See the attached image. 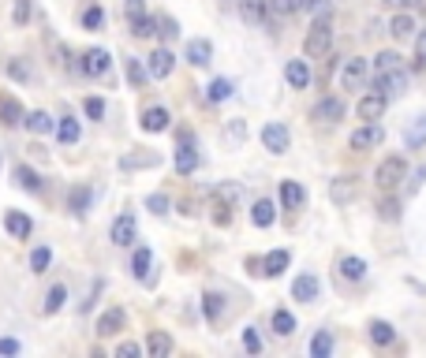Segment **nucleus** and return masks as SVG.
I'll use <instances>...</instances> for the list:
<instances>
[{
	"instance_id": "nucleus-17",
	"label": "nucleus",
	"mask_w": 426,
	"mask_h": 358,
	"mask_svg": "<svg viewBox=\"0 0 426 358\" xmlns=\"http://www.w3.org/2000/svg\"><path fill=\"white\" fill-rule=\"evenodd\" d=\"M146 354L150 358H168L172 354V336L168 333H150L146 336Z\"/></svg>"
},
{
	"instance_id": "nucleus-30",
	"label": "nucleus",
	"mask_w": 426,
	"mask_h": 358,
	"mask_svg": "<svg viewBox=\"0 0 426 358\" xmlns=\"http://www.w3.org/2000/svg\"><path fill=\"white\" fill-rule=\"evenodd\" d=\"M161 157L157 153H127V157H120V168H154Z\"/></svg>"
},
{
	"instance_id": "nucleus-6",
	"label": "nucleus",
	"mask_w": 426,
	"mask_h": 358,
	"mask_svg": "<svg viewBox=\"0 0 426 358\" xmlns=\"http://www.w3.org/2000/svg\"><path fill=\"white\" fill-rule=\"evenodd\" d=\"M172 68H176V56H172L168 49H154L150 60H146V71H150V78H168Z\"/></svg>"
},
{
	"instance_id": "nucleus-38",
	"label": "nucleus",
	"mask_w": 426,
	"mask_h": 358,
	"mask_svg": "<svg viewBox=\"0 0 426 358\" xmlns=\"http://www.w3.org/2000/svg\"><path fill=\"white\" fill-rule=\"evenodd\" d=\"M370 340L381 343V347H389L393 343V325L389 321H370Z\"/></svg>"
},
{
	"instance_id": "nucleus-12",
	"label": "nucleus",
	"mask_w": 426,
	"mask_h": 358,
	"mask_svg": "<svg viewBox=\"0 0 426 358\" xmlns=\"http://www.w3.org/2000/svg\"><path fill=\"white\" fill-rule=\"evenodd\" d=\"M314 119H322V124H337V119H344V101L340 97H322L314 105Z\"/></svg>"
},
{
	"instance_id": "nucleus-40",
	"label": "nucleus",
	"mask_w": 426,
	"mask_h": 358,
	"mask_svg": "<svg viewBox=\"0 0 426 358\" xmlns=\"http://www.w3.org/2000/svg\"><path fill=\"white\" fill-rule=\"evenodd\" d=\"M202 306H206V317H209L213 325H217V321H221V314H224L221 295H213V291H209V295H202Z\"/></svg>"
},
{
	"instance_id": "nucleus-15",
	"label": "nucleus",
	"mask_w": 426,
	"mask_h": 358,
	"mask_svg": "<svg viewBox=\"0 0 426 358\" xmlns=\"http://www.w3.org/2000/svg\"><path fill=\"white\" fill-rule=\"evenodd\" d=\"M288 261H292L288 250H270V254L262 258V276H281L288 269Z\"/></svg>"
},
{
	"instance_id": "nucleus-58",
	"label": "nucleus",
	"mask_w": 426,
	"mask_h": 358,
	"mask_svg": "<svg viewBox=\"0 0 426 358\" xmlns=\"http://www.w3.org/2000/svg\"><path fill=\"white\" fill-rule=\"evenodd\" d=\"M415 4H419V0H385V8H393V11H408Z\"/></svg>"
},
{
	"instance_id": "nucleus-29",
	"label": "nucleus",
	"mask_w": 426,
	"mask_h": 358,
	"mask_svg": "<svg viewBox=\"0 0 426 358\" xmlns=\"http://www.w3.org/2000/svg\"><path fill=\"white\" fill-rule=\"evenodd\" d=\"M337 269L344 273V276H348V280H363V276H367V261L363 258H340V265H337Z\"/></svg>"
},
{
	"instance_id": "nucleus-4",
	"label": "nucleus",
	"mask_w": 426,
	"mask_h": 358,
	"mask_svg": "<svg viewBox=\"0 0 426 358\" xmlns=\"http://www.w3.org/2000/svg\"><path fill=\"white\" fill-rule=\"evenodd\" d=\"M374 90H381L385 97H389V94H404V90H408V75H404V68H393V71L374 75Z\"/></svg>"
},
{
	"instance_id": "nucleus-43",
	"label": "nucleus",
	"mask_w": 426,
	"mask_h": 358,
	"mask_svg": "<svg viewBox=\"0 0 426 358\" xmlns=\"http://www.w3.org/2000/svg\"><path fill=\"white\" fill-rule=\"evenodd\" d=\"M101 23H105V11H101L98 4H90V8L83 11V30H101Z\"/></svg>"
},
{
	"instance_id": "nucleus-5",
	"label": "nucleus",
	"mask_w": 426,
	"mask_h": 358,
	"mask_svg": "<svg viewBox=\"0 0 426 358\" xmlns=\"http://www.w3.org/2000/svg\"><path fill=\"white\" fill-rule=\"evenodd\" d=\"M288 142H292V135H288L284 124H265V127H262V145H265L270 153H284Z\"/></svg>"
},
{
	"instance_id": "nucleus-20",
	"label": "nucleus",
	"mask_w": 426,
	"mask_h": 358,
	"mask_svg": "<svg viewBox=\"0 0 426 358\" xmlns=\"http://www.w3.org/2000/svg\"><path fill=\"white\" fill-rule=\"evenodd\" d=\"M4 228L16 235V239H26V235L34 232V220L26 217V213H8V217H4Z\"/></svg>"
},
{
	"instance_id": "nucleus-46",
	"label": "nucleus",
	"mask_w": 426,
	"mask_h": 358,
	"mask_svg": "<svg viewBox=\"0 0 426 358\" xmlns=\"http://www.w3.org/2000/svg\"><path fill=\"white\" fill-rule=\"evenodd\" d=\"M30 0H16V8H11V23H16V26H26V23H30Z\"/></svg>"
},
{
	"instance_id": "nucleus-2",
	"label": "nucleus",
	"mask_w": 426,
	"mask_h": 358,
	"mask_svg": "<svg viewBox=\"0 0 426 358\" xmlns=\"http://www.w3.org/2000/svg\"><path fill=\"white\" fill-rule=\"evenodd\" d=\"M404 176H408V161H404V157H385V161L378 165V172H374V183L381 191H396L404 183Z\"/></svg>"
},
{
	"instance_id": "nucleus-49",
	"label": "nucleus",
	"mask_w": 426,
	"mask_h": 358,
	"mask_svg": "<svg viewBox=\"0 0 426 358\" xmlns=\"http://www.w3.org/2000/svg\"><path fill=\"white\" fill-rule=\"evenodd\" d=\"M83 109H86L90 119H101V116H105V101H101V97H86V101H83Z\"/></svg>"
},
{
	"instance_id": "nucleus-42",
	"label": "nucleus",
	"mask_w": 426,
	"mask_h": 358,
	"mask_svg": "<svg viewBox=\"0 0 426 358\" xmlns=\"http://www.w3.org/2000/svg\"><path fill=\"white\" fill-rule=\"evenodd\" d=\"M393 68H401V56H396L393 49L378 52V60H374V75H381V71H393Z\"/></svg>"
},
{
	"instance_id": "nucleus-45",
	"label": "nucleus",
	"mask_w": 426,
	"mask_h": 358,
	"mask_svg": "<svg viewBox=\"0 0 426 358\" xmlns=\"http://www.w3.org/2000/svg\"><path fill=\"white\" fill-rule=\"evenodd\" d=\"M16 179H19V187H26V191H42V179H38L26 165H19V168H16Z\"/></svg>"
},
{
	"instance_id": "nucleus-3",
	"label": "nucleus",
	"mask_w": 426,
	"mask_h": 358,
	"mask_svg": "<svg viewBox=\"0 0 426 358\" xmlns=\"http://www.w3.org/2000/svg\"><path fill=\"white\" fill-rule=\"evenodd\" d=\"M367 75H370V64L363 56H352L348 64H344V71H340V86L344 90H359L367 83Z\"/></svg>"
},
{
	"instance_id": "nucleus-47",
	"label": "nucleus",
	"mask_w": 426,
	"mask_h": 358,
	"mask_svg": "<svg viewBox=\"0 0 426 358\" xmlns=\"http://www.w3.org/2000/svg\"><path fill=\"white\" fill-rule=\"evenodd\" d=\"M8 75H11V78H19V83H30V68H26L19 56H16V60H8Z\"/></svg>"
},
{
	"instance_id": "nucleus-48",
	"label": "nucleus",
	"mask_w": 426,
	"mask_h": 358,
	"mask_svg": "<svg viewBox=\"0 0 426 358\" xmlns=\"http://www.w3.org/2000/svg\"><path fill=\"white\" fill-rule=\"evenodd\" d=\"M217 198H221V202H239V198H243V191H239L236 183H221V187H217Z\"/></svg>"
},
{
	"instance_id": "nucleus-27",
	"label": "nucleus",
	"mask_w": 426,
	"mask_h": 358,
	"mask_svg": "<svg viewBox=\"0 0 426 358\" xmlns=\"http://www.w3.org/2000/svg\"><path fill=\"white\" fill-rule=\"evenodd\" d=\"M389 34L396 37V42H404V37H411V34H415V23H411V16H408V11H401V16H393V23H389Z\"/></svg>"
},
{
	"instance_id": "nucleus-31",
	"label": "nucleus",
	"mask_w": 426,
	"mask_h": 358,
	"mask_svg": "<svg viewBox=\"0 0 426 358\" xmlns=\"http://www.w3.org/2000/svg\"><path fill=\"white\" fill-rule=\"evenodd\" d=\"M30 131H38V135H45V131H57V124H52V116L49 112H26V119H23Z\"/></svg>"
},
{
	"instance_id": "nucleus-14",
	"label": "nucleus",
	"mask_w": 426,
	"mask_h": 358,
	"mask_svg": "<svg viewBox=\"0 0 426 358\" xmlns=\"http://www.w3.org/2000/svg\"><path fill=\"white\" fill-rule=\"evenodd\" d=\"M109 52H105V49H86V56H83V71L86 75H105V71H109Z\"/></svg>"
},
{
	"instance_id": "nucleus-39",
	"label": "nucleus",
	"mask_w": 426,
	"mask_h": 358,
	"mask_svg": "<svg viewBox=\"0 0 426 358\" xmlns=\"http://www.w3.org/2000/svg\"><path fill=\"white\" fill-rule=\"evenodd\" d=\"M131 34H135V37H154L157 34V19H150V16L131 19Z\"/></svg>"
},
{
	"instance_id": "nucleus-33",
	"label": "nucleus",
	"mask_w": 426,
	"mask_h": 358,
	"mask_svg": "<svg viewBox=\"0 0 426 358\" xmlns=\"http://www.w3.org/2000/svg\"><path fill=\"white\" fill-rule=\"evenodd\" d=\"M64 299H68V287L64 284H57V287H49V295H45V314H57V310H64Z\"/></svg>"
},
{
	"instance_id": "nucleus-1",
	"label": "nucleus",
	"mask_w": 426,
	"mask_h": 358,
	"mask_svg": "<svg viewBox=\"0 0 426 358\" xmlns=\"http://www.w3.org/2000/svg\"><path fill=\"white\" fill-rule=\"evenodd\" d=\"M329 45H333V23L329 19L311 23L307 37H303V52H307V56H326Z\"/></svg>"
},
{
	"instance_id": "nucleus-44",
	"label": "nucleus",
	"mask_w": 426,
	"mask_h": 358,
	"mask_svg": "<svg viewBox=\"0 0 426 358\" xmlns=\"http://www.w3.org/2000/svg\"><path fill=\"white\" fill-rule=\"evenodd\" d=\"M232 97V83L229 78H213L209 83V101H229Z\"/></svg>"
},
{
	"instance_id": "nucleus-32",
	"label": "nucleus",
	"mask_w": 426,
	"mask_h": 358,
	"mask_svg": "<svg viewBox=\"0 0 426 358\" xmlns=\"http://www.w3.org/2000/svg\"><path fill=\"white\" fill-rule=\"evenodd\" d=\"M57 138H60L64 145H71V142H79V119H71V116H64L60 124H57Z\"/></svg>"
},
{
	"instance_id": "nucleus-54",
	"label": "nucleus",
	"mask_w": 426,
	"mask_h": 358,
	"mask_svg": "<svg viewBox=\"0 0 426 358\" xmlns=\"http://www.w3.org/2000/svg\"><path fill=\"white\" fill-rule=\"evenodd\" d=\"M146 205H150V213H168V198L165 194H150V202H146Z\"/></svg>"
},
{
	"instance_id": "nucleus-13",
	"label": "nucleus",
	"mask_w": 426,
	"mask_h": 358,
	"mask_svg": "<svg viewBox=\"0 0 426 358\" xmlns=\"http://www.w3.org/2000/svg\"><path fill=\"white\" fill-rule=\"evenodd\" d=\"M168 124H172V116H168V109H161V105H154V109L142 112V131H150V135L168 131Z\"/></svg>"
},
{
	"instance_id": "nucleus-16",
	"label": "nucleus",
	"mask_w": 426,
	"mask_h": 358,
	"mask_svg": "<svg viewBox=\"0 0 426 358\" xmlns=\"http://www.w3.org/2000/svg\"><path fill=\"white\" fill-rule=\"evenodd\" d=\"M378 142H381V127L367 124V127H359L352 135V150H370V145H378Z\"/></svg>"
},
{
	"instance_id": "nucleus-10",
	"label": "nucleus",
	"mask_w": 426,
	"mask_h": 358,
	"mask_svg": "<svg viewBox=\"0 0 426 358\" xmlns=\"http://www.w3.org/2000/svg\"><path fill=\"white\" fill-rule=\"evenodd\" d=\"M318 291H322L318 276L303 273V276H296V284H292V299H296V302H314V299H318Z\"/></svg>"
},
{
	"instance_id": "nucleus-8",
	"label": "nucleus",
	"mask_w": 426,
	"mask_h": 358,
	"mask_svg": "<svg viewBox=\"0 0 426 358\" xmlns=\"http://www.w3.org/2000/svg\"><path fill=\"white\" fill-rule=\"evenodd\" d=\"M385 105H389V97H385L381 90H374V94H367L363 101L355 105V112H359V119H367V124H370V119H378L385 112Z\"/></svg>"
},
{
	"instance_id": "nucleus-7",
	"label": "nucleus",
	"mask_w": 426,
	"mask_h": 358,
	"mask_svg": "<svg viewBox=\"0 0 426 358\" xmlns=\"http://www.w3.org/2000/svg\"><path fill=\"white\" fill-rule=\"evenodd\" d=\"M135 232H139V224H135L131 213H120L113 220V243L116 246H131V243H135Z\"/></svg>"
},
{
	"instance_id": "nucleus-21",
	"label": "nucleus",
	"mask_w": 426,
	"mask_h": 358,
	"mask_svg": "<svg viewBox=\"0 0 426 358\" xmlns=\"http://www.w3.org/2000/svg\"><path fill=\"white\" fill-rule=\"evenodd\" d=\"M195 168H198V153H195V145L183 142L176 150V172H180V176H191Z\"/></svg>"
},
{
	"instance_id": "nucleus-18",
	"label": "nucleus",
	"mask_w": 426,
	"mask_h": 358,
	"mask_svg": "<svg viewBox=\"0 0 426 358\" xmlns=\"http://www.w3.org/2000/svg\"><path fill=\"white\" fill-rule=\"evenodd\" d=\"M213 56V45L206 42V37H195V42H188V60L195 64V68H206Z\"/></svg>"
},
{
	"instance_id": "nucleus-41",
	"label": "nucleus",
	"mask_w": 426,
	"mask_h": 358,
	"mask_svg": "<svg viewBox=\"0 0 426 358\" xmlns=\"http://www.w3.org/2000/svg\"><path fill=\"white\" fill-rule=\"evenodd\" d=\"M311 354H314V358H329V354H333V336H329V333H318V336L311 340Z\"/></svg>"
},
{
	"instance_id": "nucleus-50",
	"label": "nucleus",
	"mask_w": 426,
	"mask_h": 358,
	"mask_svg": "<svg viewBox=\"0 0 426 358\" xmlns=\"http://www.w3.org/2000/svg\"><path fill=\"white\" fill-rule=\"evenodd\" d=\"M243 347H247L251 354H258V351H262V340H258L255 328H243Z\"/></svg>"
},
{
	"instance_id": "nucleus-11",
	"label": "nucleus",
	"mask_w": 426,
	"mask_h": 358,
	"mask_svg": "<svg viewBox=\"0 0 426 358\" xmlns=\"http://www.w3.org/2000/svg\"><path fill=\"white\" fill-rule=\"evenodd\" d=\"M124 321H127V314L120 310V306H113V310H105V314L98 317V336H101V340H109V336H116L120 328H124Z\"/></svg>"
},
{
	"instance_id": "nucleus-24",
	"label": "nucleus",
	"mask_w": 426,
	"mask_h": 358,
	"mask_svg": "<svg viewBox=\"0 0 426 358\" xmlns=\"http://www.w3.org/2000/svg\"><path fill=\"white\" fill-rule=\"evenodd\" d=\"M243 23H265V0H239Z\"/></svg>"
},
{
	"instance_id": "nucleus-22",
	"label": "nucleus",
	"mask_w": 426,
	"mask_h": 358,
	"mask_svg": "<svg viewBox=\"0 0 426 358\" xmlns=\"http://www.w3.org/2000/svg\"><path fill=\"white\" fill-rule=\"evenodd\" d=\"M251 220H255L258 228H270V224L277 220V209H273V202H265V198H262V202H255V205H251Z\"/></svg>"
},
{
	"instance_id": "nucleus-19",
	"label": "nucleus",
	"mask_w": 426,
	"mask_h": 358,
	"mask_svg": "<svg viewBox=\"0 0 426 358\" xmlns=\"http://www.w3.org/2000/svg\"><path fill=\"white\" fill-rule=\"evenodd\" d=\"M329 198H333V202H352V198H355V179L352 176H340V179H333V187H329Z\"/></svg>"
},
{
	"instance_id": "nucleus-55",
	"label": "nucleus",
	"mask_w": 426,
	"mask_h": 358,
	"mask_svg": "<svg viewBox=\"0 0 426 358\" xmlns=\"http://www.w3.org/2000/svg\"><path fill=\"white\" fill-rule=\"evenodd\" d=\"M415 68H426V30L419 34V42H415Z\"/></svg>"
},
{
	"instance_id": "nucleus-9",
	"label": "nucleus",
	"mask_w": 426,
	"mask_h": 358,
	"mask_svg": "<svg viewBox=\"0 0 426 358\" xmlns=\"http://www.w3.org/2000/svg\"><path fill=\"white\" fill-rule=\"evenodd\" d=\"M23 119H26L23 105L11 97V94H0V124H4V127H19Z\"/></svg>"
},
{
	"instance_id": "nucleus-60",
	"label": "nucleus",
	"mask_w": 426,
	"mask_h": 358,
	"mask_svg": "<svg viewBox=\"0 0 426 358\" xmlns=\"http://www.w3.org/2000/svg\"><path fill=\"white\" fill-rule=\"evenodd\" d=\"M314 0H292V11H303V8H311Z\"/></svg>"
},
{
	"instance_id": "nucleus-59",
	"label": "nucleus",
	"mask_w": 426,
	"mask_h": 358,
	"mask_svg": "<svg viewBox=\"0 0 426 358\" xmlns=\"http://www.w3.org/2000/svg\"><path fill=\"white\" fill-rule=\"evenodd\" d=\"M0 354H19V343L16 340H0Z\"/></svg>"
},
{
	"instance_id": "nucleus-34",
	"label": "nucleus",
	"mask_w": 426,
	"mask_h": 358,
	"mask_svg": "<svg viewBox=\"0 0 426 358\" xmlns=\"http://www.w3.org/2000/svg\"><path fill=\"white\" fill-rule=\"evenodd\" d=\"M146 78H150V71L142 68L139 56H127V83L131 86H146Z\"/></svg>"
},
{
	"instance_id": "nucleus-52",
	"label": "nucleus",
	"mask_w": 426,
	"mask_h": 358,
	"mask_svg": "<svg viewBox=\"0 0 426 358\" xmlns=\"http://www.w3.org/2000/svg\"><path fill=\"white\" fill-rule=\"evenodd\" d=\"M157 34H165V37H168V42H172V37H176L180 30H176V23H172L168 16H161V19H157Z\"/></svg>"
},
{
	"instance_id": "nucleus-28",
	"label": "nucleus",
	"mask_w": 426,
	"mask_h": 358,
	"mask_svg": "<svg viewBox=\"0 0 426 358\" xmlns=\"http://www.w3.org/2000/svg\"><path fill=\"white\" fill-rule=\"evenodd\" d=\"M86 205H90V187H83V183H79V187H71V194H68V209H71L75 217H83Z\"/></svg>"
},
{
	"instance_id": "nucleus-35",
	"label": "nucleus",
	"mask_w": 426,
	"mask_h": 358,
	"mask_svg": "<svg viewBox=\"0 0 426 358\" xmlns=\"http://www.w3.org/2000/svg\"><path fill=\"white\" fill-rule=\"evenodd\" d=\"M273 333L277 336H292V333H296V317H292L288 310H277L273 314Z\"/></svg>"
},
{
	"instance_id": "nucleus-23",
	"label": "nucleus",
	"mask_w": 426,
	"mask_h": 358,
	"mask_svg": "<svg viewBox=\"0 0 426 358\" xmlns=\"http://www.w3.org/2000/svg\"><path fill=\"white\" fill-rule=\"evenodd\" d=\"M284 75H288V83L296 86V90H303V86L311 83V68H307V60H292Z\"/></svg>"
},
{
	"instance_id": "nucleus-51",
	"label": "nucleus",
	"mask_w": 426,
	"mask_h": 358,
	"mask_svg": "<svg viewBox=\"0 0 426 358\" xmlns=\"http://www.w3.org/2000/svg\"><path fill=\"white\" fill-rule=\"evenodd\" d=\"M124 11H127V19L146 16V0H124Z\"/></svg>"
},
{
	"instance_id": "nucleus-25",
	"label": "nucleus",
	"mask_w": 426,
	"mask_h": 358,
	"mask_svg": "<svg viewBox=\"0 0 426 358\" xmlns=\"http://www.w3.org/2000/svg\"><path fill=\"white\" fill-rule=\"evenodd\" d=\"M303 198H307V194H303V187H299V183H281V205L284 209H299L303 205Z\"/></svg>"
},
{
	"instance_id": "nucleus-57",
	"label": "nucleus",
	"mask_w": 426,
	"mask_h": 358,
	"mask_svg": "<svg viewBox=\"0 0 426 358\" xmlns=\"http://www.w3.org/2000/svg\"><path fill=\"white\" fill-rule=\"evenodd\" d=\"M229 202H217V209H213V220H217V224H229Z\"/></svg>"
},
{
	"instance_id": "nucleus-26",
	"label": "nucleus",
	"mask_w": 426,
	"mask_h": 358,
	"mask_svg": "<svg viewBox=\"0 0 426 358\" xmlns=\"http://www.w3.org/2000/svg\"><path fill=\"white\" fill-rule=\"evenodd\" d=\"M150 265H154V254L146 246H139L135 258H131V273H135V280H146V276H150Z\"/></svg>"
},
{
	"instance_id": "nucleus-53",
	"label": "nucleus",
	"mask_w": 426,
	"mask_h": 358,
	"mask_svg": "<svg viewBox=\"0 0 426 358\" xmlns=\"http://www.w3.org/2000/svg\"><path fill=\"white\" fill-rule=\"evenodd\" d=\"M378 213H381L385 220H396V217H401V209H396V202H393V198H385V202L378 205Z\"/></svg>"
},
{
	"instance_id": "nucleus-56",
	"label": "nucleus",
	"mask_w": 426,
	"mask_h": 358,
	"mask_svg": "<svg viewBox=\"0 0 426 358\" xmlns=\"http://www.w3.org/2000/svg\"><path fill=\"white\" fill-rule=\"evenodd\" d=\"M116 358H139V343H120Z\"/></svg>"
},
{
	"instance_id": "nucleus-37",
	"label": "nucleus",
	"mask_w": 426,
	"mask_h": 358,
	"mask_svg": "<svg viewBox=\"0 0 426 358\" xmlns=\"http://www.w3.org/2000/svg\"><path fill=\"white\" fill-rule=\"evenodd\" d=\"M404 138H408V145H422V142H426V112L411 119V127H408Z\"/></svg>"
},
{
	"instance_id": "nucleus-36",
	"label": "nucleus",
	"mask_w": 426,
	"mask_h": 358,
	"mask_svg": "<svg viewBox=\"0 0 426 358\" xmlns=\"http://www.w3.org/2000/svg\"><path fill=\"white\" fill-rule=\"evenodd\" d=\"M52 265V250L49 246H34L30 250V273H45Z\"/></svg>"
}]
</instances>
